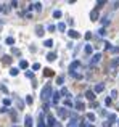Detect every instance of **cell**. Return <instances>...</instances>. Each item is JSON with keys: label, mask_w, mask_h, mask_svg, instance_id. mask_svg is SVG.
Segmentation results:
<instances>
[{"label": "cell", "mask_w": 119, "mask_h": 127, "mask_svg": "<svg viewBox=\"0 0 119 127\" xmlns=\"http://www.w3.org/2000/svg\"><path fill=\"white\" fill-rule=\"evenodd\" d=\"M36 34H37L39 37H44V34H45L44 27H42V26H37V27H36Z\"/></svg>", "instance_id": "cell-8"}, {"label": "cell", "mask_w": 119, "mask_h": 127, "mask_svg": "<svg viewBox=\"0 0 119 127\" xmlns=\"http://www.w3.org/2000/svg\"><path fill=\"white\" fill-rule=\"evenodd\" d=\"M64 105H66V106H71L73 103H71V100H66V101H64Z\"/></svg>", "instance_id": "cell-47"}, {"label": "cell", "mask_w": 119, "mask_h": 127, "mask_svg": "<svg viewBox=\"0 0 119 127\" xmlns=\"http://www.w3.org/2000/svg\"><path fill=\"white\" fill-rule=\"evenodd\" d=\"M50 97H52V85H50V84H47L45 87L42 89V92H40V98H42L44 101H47Z\"/></svg>", "instance_id": "cell-1"}, {"label": "cell", "mask_w": 119, "mask_h": 127, "mask_svg": "<svg viewBox=\"0 0 119 127\" xmlns=\"http://www.w3.org/2000/svg\"><path fill=\"white\" fill-rule=\"evenodd\" d=\"M85 97H87L89 100H95V92H92V90H87V92H85Z\"/></svg>", "instance_id": "cell-12"}, {"label": "cell", "mask_w": 119, "mask_h": 127, "mask_svg": "<svg viewBox=\"0 0 119 127\" xmlns=\"http://www.w3.org/2000/svg\"><path fill=\"white\" fill-rule=\"evenodd\" d=\"M26 77H29V79H34V74L31 73V71H26Z\"/></svg>", "instance_id": "cell-33"}, {"label": "cell", "mask_w": 119, "mask_h": 127, "mask_svg": "<svg viewBox=\"0 0 119 127\" xmlns=\"http://www.w3.org/2000/svg\"><path fill=\"white\" fill-rule=\"evenodd\" d=\"M118 122H119V121H118Z\"/></svg>", "instance_id": "cell-54"}, {"label": "cell", "mask_w": 119, "mask_h": 127, "mask_svg": "<svg viewBox=\"0 0 119 127\" xmlns=\"http://www.w3.org/2000/svg\"><path fill=\"white\" fill-rule=\"evenodd\" d=\"M63 82H64V77H63V76H60V77L56 79V84H63Z\"/></svg>", "instance_id": "cell-34"}, {"label": "cell", "mask_w": 119, "mask_h": 127, "mask_svg": "<svg viewBox=\"0 0 119 127\" xmlns=\"http://www.w3.org/2000/svg\"><path fill=\"white\" fill-rule=\"evenodd\" d=\"M0 90H2V92H5V93L8 92V90H7V87H5V85H0Z\"/></svg>", "instance_id": "cell-44"}, {"label": "cell", "mask_w": 119, "mask_h": 127, "mask_svg": "<svg viewBox=\"0 0 119 127\" xmlns=\"http://www.w3.org/2000/svg\"><path fill=\"white\" fill-rule=\"evenodd\" d=\"M103 90H105V85H103V84H97V85H95V89H93L95 93H100V92H103Z\"/></svg>", "instance_id": "cell-9"}, {"label": "cell", "mask_w": 119, "mask_h": 127, "mask_svg": "<svg viewBox=\"0 0 119 127\" xmlns=\"http://www.w3.org/2000/svg\"><path fill=\"white\" fill-rule=\"evenodd\" d=\"M103 45H105V48H106V50H111V44H110V42H105Z\"/></svg>", "instance_id": "cell-38"}, {"label": "cell", "mask_w": 119, "mask_h": 127, "mask_svg": "<svg viewBox=\"0 0 119 127\" xmlns=\"http://www.w3.org/2000/svg\"><path fill=\"white\" fill-rule=\"evenodd\" d=\"M26 103L31 105V103H32V98H31V97H26Z\"/></svg>", "instance_id": "cell-43"}, {"label": "cell", "mask_w": 119, "mask_h": 127, "mask_svg": "<svg viewBox=\"0 0 119 127\" xmlns=\"http://www.w3.org/2000/svg\"><path fill=\"white\" fill-rule=\"evenodd\" d=\"M19 68H21V69H26V68H28V61L21 60V61H19Z\"/></svg>", "instance_id": "cell-17"}, {"label": "cell", "mask_w": 119, "mask_h": 127, "mask_svg": "<svg viewBox=\"0 0 119 127\" xmlns=\"http://www.w3.org/2000/svg\"><path fill=\"white\" fill-rule=\"evenodd\" d=\"M111 97H113V98H116V97H118V90H113V92H111Z\"/></svg>", "instance_id": "cell-42"}, {"label": "cell", "mask_w": 119, "mask_h": 127, "mask_svg": "<svg viewBox=\"0 0 119 127\" xmlns=\"http://www.w3.org/2000/svg\"><path fill=\"white\" fill-rule=\"evenodd\" d=\"M92 52H93V48H92L90 45H85V53H89V55H90Z\"/></svg>", "instance_id": "cell-25"}, {"label": "cell", "mask_w": 119, "mask_h": 127, "mask_svg": "<svg viewBox=\"0 0 119 127\" xmlns=\"http://www.w3.org/2000/svg\"><path fill=\"white\" fill-rule=\"evenodd\" d=\"M64 29H66V24H64V23H60V24H58V31L64 32Z\"/></svg>", "instance_id": "cell-22"}, {"label": "cell", "mask_w": 119, "mask_h": 127, "mask_svg": "<svg viewBox=\"0 0 119 127\" xmlns=\"http://www.w3.org/2000/svg\"><path fill=\"white\" fill-rule=\"evenodd\" d=\"M11 53H15L16 56H19V55H21V52H19L18 48H13V50H11Z\"/></svg>", "instance_id": "cell-31"}, {"label": "cell", "mask_w": 119, "mask_h": 127, "mask_svg": "<svg viewBox=\"0 0 119 127\" xmlns=\"http://www.w3.org/2000/svg\"><path fill=\"white\" fill-rule=\"evenodd\" d=\"M32 7H34V8H36L37 11H40V10H42V3H40V2H36V3H34Z\"/></svg>", "instance_id": "cell-19"}, {"label": "cell", "mask_w": 119, "mask_h": 127, "mask_svg": "<svg viewBox=\"0 0 119 127\" xmlns=\"http://www.w3.org/2000/svg\"><path fill=\"white\" fill-rule=\"evenodd\" d=\"M79 127H90V126H89L87 122H81V126H79Z\"/></svg>", "instance_id": "cell-46"}, {"label": "cell", "mask_w": 119, "mask_h": 127, "mask_svg": "<svg viewBox=\"0 0 119 127\" xmlns=\"http://www.w3.org/2000/svg\"><path fill=\"white\" fill-rule=\"evenodd\" d=\"M76 109H79V111H81V109H84V103H82L81 100L76 101Z\"/></svg>", "instance_id": "cell-15"}, {"label": "cell", "mask_w": 119, "mask_h": 127, "mask_svg": "<svg viewBox=\"0 0 119 127\" xmlns=\"http://www.w3.org/2000/svg\"><path fill=\"white\" fill-rule=\"evenodd\" d=\"M7 44H8V45H13V44H15V39H13V37H7Z\"/></svg>", "instance_id": "cell-24"}, {"label": "cell", "mask_w": 119, "mask_h": 127, "mask_svg": "<svg viewBox=\"0 0 119 127\" xmlns=\"http://www.w3.org/2000/svg\"><path fill=\"white\" fill-rule=\"evenodd\" d=\"M47 29H48V32H53V31H55L56 27H55V26H53V24H50V26L47 27Z\"/></svg>", "instance_id": "cell-37"}, {"label": "cell", "mask_w": 119, "mask_h": 127, "mask_svg": "<svg viewBox=\"0 0 119 127\" xmlns=\"http://www.w3.org/2000/svg\"><path fill=\"white\" fill-rule=\"evenodd\" d=\"M47 124H48V127H58L55 118H53L52 114H48V116H47Z\"/></svg>", "instance_id": "cell-3"}, {"label": "cell", "mask_w": 119, "mask_h": 127, "mask_svg": "<svg viewBox=\"0 0 119 127\" xmlns=\"http://www.w3.org/2000/svg\"><path fill=\"white\" fill-rule=\"evenodd\" d=\"M60 98H61V93H60V92H55V93H53V105H56V103L60 101Z\"/></svg>", "instance_id": "cell-11"}, {"label": "cell", "mask_w": 119, "mask_h": 127, "mask_svg": "<svg viewBox=\"0 0 119 127\" xmlns=\"http://www.w3.org/2000/svg\"><path fill=\"white\" fill-rule=\"evenodd\" d=\"M37 127H45V122L42 121V114H40V121H39V126Z\"/></svg>", "instance_id": "cell-29"}, {"label": "cell", "mask_w": 119, "mask_h": 127, "mask_svg": "<svg viewBox=\"0 0 119 127\" xmlns=\"http://www.w3.org/2000/svg\"><path fill=\"white\" fill-rule=\"evenodd\" d=\"M18 73H19L18 68H11V69H10V74H11V76H18Z\"/></svg>", "instance_id": "cell-18"}, {"label": "cell", "mask_w": 119, "mask_h": 127, "mask_svg": "<svg viewBox=\"0 0 119 127\" xmlns=\"http://www.w3.org/2000/svg\"><path fill=\"white\" fill-rule=\"evenodd\" d=\"M98 34H100V36H105V34H106V31H105V27H101L100 31H98Z\"/></svg>", "instance_id": "cell-40"}, {"label": "cell", "mask_w": 119, "mask_h": 127, "mask_svg": "<svg viewBox=\"0 0 119 127\" xmlns=\"http://www.w3.org/2000/svg\"><path fill=\"white\" fill-rule=\"evenodd\" d=\"M101 23H103V26H108V24H110V18H105V19H101Z\"/></svg>", "instance_id": "cell-28"}, {"label": "cell", "mask_w": 119, "mask_h": 127, "mask_svg": "<svg viewBox=\"0 0 119 127\" xmlns=\"http://www.w3.org/2000/svg\"><path fill=\"white\" fill-rule=\"evenodd\" d=\"M87 119H89V121H95V114H93V113H89V114H87Z\"/></svg>", "instance_id": "cell-26"}, {"label": "cell", "mask_w": 119, "mask_h": 127, "mask_svg": "<svg viewBox=\"0 0 119 127\" xmlns=\"http://www.w3.org/2000/svg\"><path fill=\"white\" fill-rule=\"evenodd\" d=\"M114 121H116V116H114V114H110V118H108V124H113V122H114Z\"/></svg>", "instance_id": "cell-20"}, {"label": "cell", "mask_w": 119, "mask_h": 127, "mask_svg": "<svg viewBox=\"0 0 119 127\" xmlns=\"http://www.w3.org/2000/svg\"><path fill=\"white\" fill-rule=\"evenodd\" d=\"M85 39H87V40H90V39H92V34H90V32H87V34H85Z\"/></svg>", "instance_id": "cell-45"}, {"label": "cell", "mask_w": 119, "mask_h": 127, "mask_svg": "<svg viewBox=\"0 0 119 127\" xmlns=\"http://www.w3.org/2000/svg\"><path fill=\"white\" fill-rule=\"evenodd\" d=\"M119 52V47H111V53H118Z\"/></svg>", "instance_id": "cell-35"}, {"label": "cell", "mask_w": 119, "mask_h": 127, "mask_svg": "<svg viewBox=\"0 0 119 127\" xmlns=\"http://www.w3.org/2000/svg\"><path fill=\"white\" fill-rule=\"evenodd\" d=\"M24 124H26V127H32V118H31L29 114L24 118Z\"/></svg>", "instance_id": "cell-10"}, {"label": "cell", "mask_w": 119, "mask_h": 127, "mask_svg": "<svg viewBox=\"0 0 119 127\" xmlns=\"http://www.w3.org/2000/svg\"><path fill=\"white\" fill-rule=\"evenodd\" d=\"M10 103H11V100H10V98H5V100H3V105H5V106H8Z\"/></svg>", "instance_id": "cell-39"}, {"label": "cell", "mask_w": 119, "mask_h": 127, "mask_svg": "<svg viewBox=\"0 0 119 127\" xmlns=\"http://www.w3.org/2000/svg\"><path fill=\"white\" fill-rule=\"evenodd\" d=\"M118 66H119V58H114L111 61V68H118Z\"/></svg>", "instance_id": "cell-16"}, {"label": "cell", "mask_w": 119, "mask_h": 127, "mask_svg": "<svg viewBox=\"0 0 119 127\" xmlns=\"http://www.w3.org/2000/svg\"><path fill=\"white\" fill-rule=\"evenodd\" d=\"M53 16H55V18H61V11H60V10L53 11Z\"/></svg>", "instance_id": "cell-27"}, {"label": "cell", "mask_w": 119, "mask_h": 127, "mask_svg": "<svg viewBox=\"0 0 119 127\" xmlns=\"http://www.w3.org/2000/svg\"><path fill=\"white\" fill-rule=\"evenodd\" d=\"M8 109H7V106H3V108H0V113H7Z\"/></svg>", "instance_id": "cell-48"}, {"label": "cell", "mask_w": 119, "mask_h": 127, "mask_svg": "<svg viewBox=\"0 0 119 127\" xmlns=\"http://www.w3.org/2000/svg\"><path fill=\"white\" fill-rule=\"evenodd\" d=\"M98 16H100V15H98V10H97V8L90 11V19H92V21H97V19H98Z\"/></svg>", "instance_id": "cell-6"}, {"label": "cell", "mask_w": 119, "mask_h": 127, "mask_svg": "<svg viewBox=\"0 0 119 127\" xmlns=\"http://www.w3.org/2000/svg\"><path fill=\"white\" fill-rule=\"evenodd\" d=\"M32 69H34V71L40 69V64H39V63H34V64H32Z\"/></svg>", "instance_id": "cell-32"}, {"label": "cell", "mask_w": 119, "mask_h": 127, "mask_svg": "<svg viewBox=\"0 0 119 127\" xmlns=\"http://www.w3.org/2000/svg\"><path fill=\"white\" fill-rule=\"evenodd\" d=\"M0 11H5V8H3V5H0Z\"/></svg>", "instance_id": "cell-50"}, {"label": "cell", "mask_w": 119, "mask_h": 127, "mask_svg": "<svg viewBox=\"0 0 119 127\" xmlns=\"http://www.w3.org/2000/svg\"><path fill=\"white\" fill-rule=\"evenodd\" d=\"M2 63H3V64H10V63H11V56H8V55H5V56L2 58Z\"/></svg>", "instance_id": "cell-13"}, {"label": "cell", "mask_w": 119, "mask_h": 127, "mask_svg": "<svg viewBox=\"0 0 119 127\" xmlns=\"http://www.w3.org/2000/svg\"><path fill=\"white\" fill-rule=\"evenodd\" d=\"M60 93H61V95H69V93H68V89H61Z\"/></svg>", "instance_id": "cell-41"}, {"label": "cell", "mask_w": 119, "mask_h": 127, "mask_svg": "<svg viewBox=\"0 0 119 127\" xmlns=\"http://www.w3.org/2000/svg\"><path fill=\"white\" fill-rule=\"evenodd\" d=\"M44 74H45L47 77H50V76H53V71H52V69H45V71H44Z\"/></svg>", "instance_id": "cell-23"}, {"label": "cell", "mask_w": 119, "mask_h": 127, "mask_svg": "<svg viewBox=\"0 0 119 127\" xmlns=\"http://www.w3.org/2000/svg\"><path fill=\"white\" fill-rule=\"evenodd\" d=\"M114 8H119V2H114Z\"/></svg>", "instance_id": "cell-49"}, {"label": "cell", "mask_w": 119, "mask_h": 127, "mask_svg": "<svg viewBox=\"0 0 119 127\" xmlns=\"http://www.w3.org/2000/svg\"><path fill=\"white\" fill-rule=\"evenodd\" d=\"M15 127H18V126H15Z\"/></svg>", "instance_id": "cell-52"}, {"label": "cell", "mask_w": 119, "mask_h": 127, "mask_svg": "<svg viewBox=\"0 0 119 127\" xmlns=\"http://www.w3.org/2000/svg\"><path fill=\"white\" fill-rule=\"evenodd\" d=\"M44 45L48 47V48H50V47H53V40H50V39H48V40H45V42H44Z\"/></svg>", "instance_id": "cell-21"}, {"label": "cell", "mask_w": 119, "mask_h": 127, "mask_svg": "<svg viewBox=\"0 0 119 127\" xmlns=\"http://www.w3.org/2000/svg\"><path fill=\"white\" fill-rule=\"evenodd\" d=\"M100 60H101V55H100V53H95L93 56H92L90 63H92V64H97V63H100Z\"/></svg>", "instance_id": "cell-4"}, {"label": "cell", "mask_w": 119, "mask_h": 127, "mask_svg": "<svg viewBox=\"0 0 119 127\" xmlns=\"http://www.w3.org/2000/svg\"><path fill=\"white\" fill-rule=\"evenodd\" d=\"M68 36L71 37V39H79V37H81V34H79L77 31H74V29H71V31H68Z\"/></svg>", "instance_id": "cell-5"}, {"label": "cell", "mask_w": 119, "mask_h": 127, "mask_svg": "<svg viewBox=\"0 0 119 127\" xmlns=\"http://www.w3.org/2000/svg\"><path fill=\"white\" fill-rule=\"evenodd\" d=\"M56 113H58V116H60L61 119H66L68 116H69V113H68V109L66 108H58L56 109Z\"/></svg>", "instance_id": "cell-2"}, {"label": "cell", "mask_w": 119, "mask_h": 127, "mask_svg": "<svg viewBox=\"0 0 119 127\" xmlns=\"http://www.w3.org/2000/svg\"><path fill=\"white\" fill-rule=\"evenodd\" d=\"M68 127H77V126H76V124H69Z\"/></svg>", "instance_id": "cell-51"}, {"label": "cell", "mask_w": 119, "mask_h": 127, "mask_svg": "<svg viewBox=\"0 0 119 127\" xmlns=\"http://www.w3.org/2000/svg\"><path fill=\"white\" fill-rule=\"evenodd\" d=\"M79 66H81V61H73V63L69 64V71H71V73H74V69H77Z\"/></svg>", "instance_id": "cell-7"}, {"label": "cell", "mask_w": 119, "mask_h": 127, "mask_svg": "<svg viewBox=\"0 0 119 127\" xmlns=\"http://www.w3.org/2000/svg\"><path fill=\"white\" fill-rule=\"evenodd\" d=\"M105 3H106V2H105V0H100V2H98V3H97V8H100V7H103V5H105Z\"/></svg>", "instance_id": "cell-36"}, {"label": "cell", "mask_w": 119, "mask_h": 127, "mask_svg": "<svg viewBox=\"0 0 119 127\" xmlns=\"http://www.w3.org/2000/svg\"><path fill=\"white\" fill-rule=\"evenodd\" d=\"M47 60H48V61H55L56 60V53H48L47 55Z\"/></svg>", "instance_id": "cell-14"}, {"label": "cell", "mask_w": 119, "mask_h": 127, "mask_svg": "<svg viewBox=\"0 0 119 127\" xmlns=\"http://www.w3.org/2000/svg\"><path fill=\"white\" fill-rule=\"evenodd\" d=\"M90 127H93V126H90Z\"/></svg>", "instance_id": "cell-53"}, {"label": "cell", "mask_w": 119, "mask_h": 127, "mask_svg": "<svg viewBox=\"0 0 119 127\" xmlns=\"http://www.w3.org/2000/svg\"><path fill=\"white\" fill-rule=\"evenodd\" d=\"M71 76H73L74 79H81V77H82L81 74H77V73H71Z\"/></svg>", "instance_id": "cell-30"}]
</instances>
